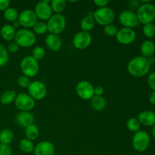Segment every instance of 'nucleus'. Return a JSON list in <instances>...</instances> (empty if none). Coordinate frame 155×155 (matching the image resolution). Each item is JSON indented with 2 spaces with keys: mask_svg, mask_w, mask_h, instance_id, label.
Masks as SVG:
<instances>
[{
  "mask_svg": "<svg viewBox=\"0 0 155 155\" xmlns=\"http://www.w3.org/2000/svg\"><path fill=\"white\" fill-rule=\"evenodd\" d=\"M139 23L144 25L152 23L155 20V7L150 2L142 3L136 12Z\"/></svg>",
  "mask_w": 155,
  "mask_h": 155,
  "instance_id": "nucleus-3",
  "label": "nucleus"
},
{
  "mask_svg": "<svg viewBox=\"0 0 155 155\" xmlns=\"http://www.w3.org/2000/svg\"><path fill=\"white\" fill-rule=\"evenodd\" d=\"M9 60V54L7 48L0 44V68L5 66Z\"/></svg>",
  "mask_w": 155,
  "mask_h": 155,
  "instance_id": "nucleus-32",
  "label": "nucleus"
},
{
  "mask_svg": "<svg viewBox=\"0 0 155 155\" xmlns=\"http://www.w3.org/2000/svg\"><path fill=\"white\" fill-rule=\"evenodd\" d=\"M151 68L148 58L143 56H137L133 58L127 64V71L132 76L136 77H142L148 74Z\"/></svg>",
  "mask_w": 155,
  "mask_h": 155,
  "instance_id": "nucleus-1",
  "label": "nucleus"
},
{
  "mask_svg": "<svg viewBox=\"0 0 155 155\" xmlns=\"http://www.w3.org/2000/svg\"><path fill=\"white\" fill-rule=\"evenodd\" d=\"M148 84L149 87L155 92V72H152L148 77Z\"/></svg>",
  "mask_w": 155,
  "mask_h": 155,
  "instance_id": "nucleus-38",
  "label": "nucleus"
},
{
  "mask_svg": "<svg viewBox=\"0 0 155 155\" xmlns=\"http://www.w3.org/2000/svg\"><path fill=\"white\" fill-rule=\"evenodd\" d=\"M154 7H155V2H154Z\"/></svg>",
  "mask_w": 155,
  "mask_h": 155,
  "instance_id": "nucleus-48",
  "label": "nucleus"
},
{
  "mask_svg": "<svg viewBox=\"0 0 155 155\" xmlns=\"http://www.w3.org/2000/svg\"><path fill=\"white\" fill-rule=\"evenodd\" d=\"M29 95L36 101H39L45 98L47 95V88L42 82L35 80L31 82L28 87Z\"/></svg>",
  "mask_w": 155,
  "mask_h": 155,
  "instance_id": "nucleus-10",
  "label": "nucleus"
},
{
  "mask_svg": "<svg viewBox=\"0 0 155 155\" xmlns=\"http://www.w3.org/2000/svg\"><path fill=\"white\" fill-rule=\"evenodd\" d=\"M3 15H4V18H5L6 21L13 23L15 21H18V16H19V14H18V12L17 11V9L12 7L8 8L5 11H4V14Z\"/></svg>",
  "mask_w": 155,
  "mask_h": 155,
  "instance_id": "nucleus-29",
  "label": "nucleus"
},
{
  "mask_svg": "<svg viewBox=\"0 0 155 155\" xmlns=\"http://www.w3.org/2000/svg\"><path fill=\"white\" fill-rule=\"evenodd\" d=\"M92 16L97 24L104 27L112 24V22L114 21L115 14L110 8L104 7L98 8L93 12Z\"/></svg>",
  "mask_w": 155,
  "mask_h": 155,
  "instance_id": "nucleus-4",
  "label": "nucleus"
},
{
  "mask_svg": "<svg viewBox=\"0 0 155 155\" xmlns=\"http://www.w3.org/2000/svg\"><path fill=\"white\" fill-rule=\"evenodd\" d=\"M148 62H149L150 65L153 64H155V58L153 57V56L148 58Z\"/></svg>",
  "mask_w": 155,
  "mask_h": 155,
  "instance_id": "nucleus-44",
  "label": "nucleus"
},
{
  "mask_svg": "<svg viewBox=\"0 0 155 155\" xmlns=\"http://www.w3.org/2000/svg\"><path fill=\"white\" fill-rule=\"evenodd\" d=\"M47 29L51 34L58 35L64 30L67 21L61 14H54L47 21Z\"/></svg>",
  "mask_w": 155,
  "mask_h": 155,
  "instance_id": "nucleus-5",
  "label": "nucleus"
},
{
  "mask_svg": "<svg viewBox=\"0 0 155 155\" xmlns=\"http://www.w3.org/2000/svg\"><path fill=\"white\" fill-rule=\"evenodd\" d=\"M14 139V133L9 129L2 130L0 133V143L4 145H9Z\"/></svg>",
  "mask_w": 155,
  "mask_h": 155,
  "instance_id": "nucleus-27",
  "label": "nucleus"
},
{
  "mask_svg": "<svg viewBox=\"0 0 155 155\" xmlns=\"http://www.w3.org/2000/svg\"><path fill=\"white\" fill-rule=\"evenodd\" d=\"M140 51L142 56L148 58L151 57L155 52V44L151 40H145L140 46Z\"/></svg>",
  "mask_w": 155,
  "mask_h": 155,
  "instance_id": "nucleus-20",
  "label": "nucleus"
},
{
  "mask_svg": "<svg viewBox=\"0 0 155 155\" xmlns=\"http://www.w3.org/2000/svg\"><path fill=\"white\" fill-rule=\"evenodd\" d=\"M34 12L38 19L41 21H48L52 16L53 13L49 2L48 1L39 2L35 6Z\"/></svg>",
  "mask_w": 155,
  "mask_h": 155,
  "instance_id": "nucleus-14",
  "label": "nucleus"
},
{
  "mask_svg": "<svg viewBox=\"0 0 155 155\" xmlns=\"http://www.w3.org/2000/svg\"><path fill=\"white\" fill-rule=\"evenodd\" d=\"M16 121L18 125L26 128L33 124L34 115L30 111H21L16 116Z\"/></svg>",
  "mask_w": 155,
  "mask_h": 155,
  "instance_id": "nucleus-19",
  "label": "nucleus"
},
{
  "mask_svg": "<svg viewBox=\"0 0 155 155\" xmlns=\"http://www.w3.org/2000/svg\"><path fill=\"white\" fill-rule=\"evenodd\" d=\"M14 27V28H16V27H18L20 26V23L18 22V21H15V22H14V24L13 25H12Z\"/></svg>",
  "mask_w": 155,
  "mask_h": 155,
  "instance_id": "nucleus-45",
  "label": "nucleus"
},
{
  "mask_svg": "<svg viewBox=\"0 0 155 155\" xmlns=\"http://www.w3.org/2000/svg\"><path fill=\"white\" fill-rule=\"evenodd\" d=\"M25 135L27 139L29 140H36L39 136V130L36 125L34 124H31V125L28 126L26 127L25 129Z\"/></svg>",
  "mask_w": 155,
  "mask_h": 155,
  "instance_id": "nucleus-25",
  "label": "nucleus"
},
{
  "mask_svg": "<svg viewBox=\"0 0 155 155\" xmlns=\"http://www.w3.org/2000/svg\"><path fill=\"white\" fill-rule=\"evenodd\" d=\"M1 132H2V130H1V129H0V133H1Z\"/></svg>",
  "mask_w": 155,
  "mask_h": 155,
  "instance_id": "nucleus-47",
  "label": "nucleus"
},
{
  "mask_svg": "<svg viewBox=\"0 0 155 155\" xmlns=\"http://www.w3.org/2000/svg\"><path fill=\"white\" fill-rule=\"evenodd\" d=\"M136 33L133 29L124 28L118 30L117 34L116 36L117 41L122 45H130L133 43L136 39Z\"/></svg>",
  "mask_w": 155,
  "mask_h": 155,
  "instance_id": "nucleus-15",
  "label": "nucleus"
},
{
  "mask_svg": "<svg viewBox=\"0 0 155 155\" xmlns=\"http://www.w3.org/2000/svg\"><path fill=\"white\" fill-rule=\"evenodd\" d=\"M92 36L88 32L80 31L76 33L73 39V45L76 48L80 50L88 48L92 43Z\"/></svg>",
  "mask_w": 155,
  "mask_h": 155,
  "instance_id": "nucleus-12",
  "label": "nucleus"
},
{
  "mask_svg": "<svg viewBox=\"0 0 155 155\" xmlns=\"http://www.w3.org/2000/svg\"><path fill=\"white\" fill-rule=\"evenodd\" d=\"M45 50L41 46H36L32 51V57L34 58L36 61H40L45 57Z\"/></svg>",
  "mask_w": 155,
  "mask_h": 155,
  "instance_id": "nucleus-34",
  "label": "nucleus"
},
{
  "mask_svg": "<svg viewBox=\"0 0 155 155\" xmlns=\"http://www.w3.org/2000/svg\"><path fill=\"white\" fill-rule=\"evenodd\" d=\"M106 99L103 96H95L94 95L91 98V107L96 111L103 110L106 107Z\"/></svg>",
  "mask_w": 155,
  "mask_h": 155,
  "instance_id": "nucleus-23",
  "label": "nucleus"
},
{
  "mask_svg": "<svg viewBox=\"0 0 155 155\" xmlns=\"http://www.w3.org/2000/svg\"><path fill=\"white\" fill-rule=\"evenodd\" d=\"M7 50L10 53H16L19 50V45L15 42H10L8 44V45Z\"/></svg>",
  "mask_w": 155,
  "mask_h": 155,
  "instance_id": "nucleus-39",
  "label": "nucleus"
},
{
  "mask_svg": "<svg viewBox=\"0 0 155 155\" xmlns=\"http://www.w3.org/2000/svg\"><path fill=\"white\" fill-rule=\"evenodd\" d=\"M144 35L148 39H151L155 36V25L153 23L145 24L142 29Z\"/></svg>",
  "mask_w": 155,
  "mask_h": 155,
  "instance_id": "nucleus-31",
  "label": "nucleus"
},
{
  "mask_svg": "<svg viewBox=\"0 0 155 155\" xmlns=\"http://www.w3.org/2000/svg\"><path fill=\"white\" fill-rule=\"evenodd\" d=\"M154 155H155V153H154Z\"/></svg>",
  "mask_w": 155,
  "mask_h": 155,
  "instance_id": "nucleus-49",
  "label": "nucleus"
},
{
  "mask_svg": "<svg viewBox=\"0 0 155 155\" xmlns=\"http://www.w3.org/2000/svg\"><path fill=\"white\" fill-rule=\"evenodd\" d=\"M151 133H152L153 137H154V139H155V125L153 126V127H152V130H151Z\"/></svg>",
  "mask_w": 155,
  "mask_h": 155,
  "instance_id": "nucleus-46",
  "label": "nucleus"
},
{
  "mask_svg": "<svg viewBox=\"0 0 155 155\" xmlns=\"http://www.w3.org/2000/svg\"><path fill=\"white\" fill-rule=\"evenodd\" d=\"M20 67L24 75L29 78L37 75L39 70V62L31 55L24 57L21 60Z\"/></svg>",
  "mask_w": 155,
  "mask_h": 155,
  "instance_id": "nucleus-7",
  "label": "nucleus"
},
{
  "mask_svg": "<svg viewBox=\"0 0 155 155\" xmlns=\"http://www.w3.org/2000/svg\"><path fill=\"white\" fill-rule=\"evenodd\" d=\"M137 119L141 125L145 127H153L155 125V113L151 110H143L139 113Z\"/></svg>",
  "mask_w": 155,
  "mask_h": 155,
  "instance_id": "nucleus-17",
  "label": "nucleus"
},
{
  "mask_svg": "<svg viewBox=\"0 0 155 155\" xmlns=\"http://www.w3.org/2000/svg\"><path fill=\"white\" fill-rule=\"evenodd\" d=\"M37 19L34 11L25 9L19 14L18 21L20 23V25L25 27V29H28L34 27L37 23Z\"/></svg>",
  "mask_w": 155,
  "mask_h": 155,
  "instance_id": "nucleus-11",
  "label": "nucleus"
},
{
  "mask_svg": "<svg viewBox=\"0 0 155 155\" xmlns=\"http://www.w3.org/2000/svg\"><path fill=\"white\" fill-rule=\"evenodd\" d=\"M10 4L9 0H0V11H5L8 8L10 7Z\"/></svg>",
  "mask_w": 155,
  "mask_h": 155,
  "instance_id": "nucleus-40",
  "label": "nucleus"
},
{
  "mask_svg": "<svg viewBox=\"0 0 155 155\" xmlns=\"http://www.w3.org/2000/svg\"><path fill=\"white\" fill-rule=\"evenodd\" d=\"M55 148L54 145L48 141H43L35 146L34 153L35 155H54Z\"/></svg>",
  "mask_w": 155,
  "mask_h": 155,
  "instance_id": "nucleus-16",
  "label": "nucleus"
},
{
  "mask_svg": "<svg viewBox=\"0 0 155 155\" xmlns=\"http://www.w3.org/2000/svg\"><path fill=\"white\" fill-rule=\"evenodd\" d=\"M17 97V93L14 90H8L3 92L0 96V101L2 104L8 105L12 104L15 101Z\"/></svg>",
  "mask_w": 155,
  "mask_h": 155,
  "instance_id": "nucleus-24",
  "label": "nucleus"
},
{
  "mask_svg": "<svg viewBox=\"0 0 155 155\" xmlns=\"http://www.w3.org/2000/svg\"><path fill=\"white\" fill-rule=\"evenodd\" d=\"M93 13L88 14V15L85 16L83 19L81 20L80 22V27L82 29V31L84 32H89L94 28L95 24V21L94 20L93 16H92Z\"/></svg>",
  "mask_w": 155,
  "mask_h": 155,
  "instance_id": "nucleus-22",
  "label": "nucleus"
},
{
  "mask_svg": "<svg viewBox=\"0 0 155 155\" xmlns=\"http://www.w3.org/2000/svg\"><path fill=\"white\" fill-rule=\"evenodd\" d=\"M93 2L98 8H104L107 7V5L109 3V1L108 0H94Z\"/></svg>",
  "mask_w": 155,
  "mask_h": 155,
  "instance_id": "nucleus-41",
  "label": "nucleus"
},
{
  "mask_svg": "<svg viewBox=\"0 0 155 155\" xmlns=\"http://www.w3.org/2000/svg\"><path fill=\"white\" fill-rule=\"evenodd\" d=\"M30 83H31V82H30V78H29L28 77H26V76L22 75L21 76V77H18V84L19 85L20 87L24 88V89H26V88L28 89Z\"/></svg>",
  "mask_w": 155,
  "mask_h": 155,
  "instance_id": "nucleus-36",
  "label": "nucleus"
},
{
  "mask_svg": "<svg viewBox=\"0 0 155 155\" xmlns=\"http://www.w3.org/2000/svg\"><path fill=\"white\" fill-rule=\"evenodd\" d=\"M33 28V33L35 34L38 35H43L48 31L47 29V24L43 21H37L36 24L34 25Z\"/></svg>",
  "mask_w": 155,
  "mask_h": 155,
  "instance_id": "nucleus-33",
  "label": "nucleus"
},
{
  "mask_svg": "<svg viewBox=\"0 0 155 155\" xmlns=\"http://www.w3.org/2000/svg\"><path fill=\"white\" fill-rule=\"evenodd\" d=\"M17 108L21 111H30L36 105L35 100L27 93H18L15 101Z\"/></svg>",
  "mask_w": 155,
  "mask_h": 155,
  "instance_id": "nucleus-8",
  "label": "nucleus"
},
{
  "mask_svg": "<svg viewBox=\"0 0 155 155\" xmlns=\"http://www.w3.org/2000/svg\"><path fill=\"white\" fill-rule=\"evenodd\" d=\"M0 155H12V151L8 145L0 143Z\"/></svg>",
  "mask_w": 155,
  "mask_h": 155,
  "instance_id": "nucleus-37",
  "label": "nucleus"
},
{
  "mask_svg": "<svg viewBox=\"0 0 155 155\" xmlns=\"http://www.w3.org/2000/svg\"><path fill=\"white\" fill-rule=\"evenodd\" d=\"M151 143V138L146 131L139 130L135 133L132 140L133 147L138 152L146 151Z\"/></svg>",
  "mask_w": 155,
  "mask_h": 155,
  "instance_id": "nucleus-6",
  "label": "nucleus"
},
{
  "mask_svg": "<svg viewBox=\"0 0 155 155\" xmlns=\"http://www.w3.org/2000/svg\"><path fill=\"white\" fill-rule=\"evenodd\" d=\"M45 42L46 46L53 51H57L61 48L62 40L58 35L49 33L45 37Z\"/></svg>",
  "mask_w": 155,
  "mask_h": 155,
  "instance_id": "nucleus-18",
  "label": "nucleus"
},
{
  "mask_svg": "<svg viewBox=\"0 0 155 155\" xmlns=\"http://www.w3.org/2000/svg\"><path fill=\"white\" fill-rule=\"evenodd\" d=\"M19 148L21 151L24 153H32L33 152L35 148V145L33 141L29 140L27 138L22 139L19 142Z\"/></svg>",
  "mask_w": 155,
  "mask_h": 155,
  "instance_id": "nucleus-26",
  "label": "nucleus"
},
{
  "mask_svg": "<svg viewBox=\"0 0 155 155\" xmlns=\"http://www.w3.org/2000/svg\"><path fill=\"white\" fill-rule=\"evenodd\" d=\"M2 38L5 41H12L15 39L16 30L11 24H5L0 30Z\"/></svg>",
  "mask_w": 155,
  "mask_h": 155,
  "instance_id": "nucleus-21",
  "label": "nucleus"
},
{
  "mask_svg": "<svg viewBox=\"0 0 155 155\" xmlns=\"http://www.w3.org/2000/svg\"><path fill=\"white\" fill-rule=\"evenodd\" d=\"M148 101L153 105H155V92H151L148 96Z\"/></svg>",
  "mask_w": 155,
  "mask_h": 155,
  "instance_id": "nucleus-43",
  "label": "nucleus"
},
{
  "mask_svg": "<svg viewBox=\"0 0 155 155\" xmlns=\"http://www.w3.org/2000/svg\"></svg>",
  "mask_w": 155,
  "mask_h": 155,
  "instance_id": "nucleus-50",
  "label": "nucleus"
},
{
  "mask_svg": "<svg viewBox=\"0 0 155 155\" xmlns=\"http://www.w3.org/2000/svg\"><path fill=\"white\" fill-rule=\"evenodd\" d=\"M103 94H104L103 87L100 86L94 87V95H95V96H102Z\"/></svg>",
  "mask_w": 155,
  "mask_h": 155,
  "instance_id": "nucleus-42",
  "label": "nucleus"
},
{
  "mask_svg": "<svg viewBox=\"0 0 155 155\" xmlns=\"http://www.w3.org/2000/svg\"><path fill=\"white\" fill-rule=\"evenodd\" d=\"M127 127L130 131L136 133V132L140 130L141 124L140 123H139V121L138 120L137 118L132 117V118H130V119L127 120Z\"/></svg>",
  "mask_w": 155,
  "mask_h": 155,
  "instance_id": "nucleus-30",
  "label": "nucleus"
},
{
  "mask_svg": "<svg viewBox=\"0 0 155 155\" xmlns=\"http://www.w3.org/2000/svg\"><path fill=\"white\" fill-rule=\"evenodd\" d=\"M120 23L126 28H134L139 24L136 12L132 10H124L120 12L118 17Z\"/></svg>",
  "mask_w": 155,
  "mask_h": 155,
  "instance_id": "nucleus-9",
  "label": "nucleus"
},
{
  "mask_svg": "<svg viewBox=\"0 0 155 155\" xmlns=\"http://www.w3.org/2000/svg\"><path fill=\"white\" fill-rule=\"evenodd\" d=\"M76 92L80 98L83 100H91L94 96V86L89 81L82 80L77 83Z\"/></svg>",
  "mask_w": 155,
  "mask_h": 155,
  "instance_id": "nucleus-13",
  "label": "nucleus"
},
{
  "mask_svg": "<svg viewBox=\"0 0 155 155\" xmlns=\"http://www.w3.org/2000/svg\"><path fill=\"white\" fill-rule=\"evenodd\" d=\"M118 30H119L117 29V27L112 24L104 27V33L108 36H116Z\"/></svg>",
  "mask_w": 155,
  "mask_h": 155,
  "instance_id": "nucleus-35",
  "label": "nucleus"
},
{
  "mask_svg": "<svg viewBox=\"0 0 155 155\" xmlns=\"http://www.w3.org/2000/svg\"><path fill=\"white\" fill-rule=\"evenodd\" d=\"M52 12L55 14H61L65 9L67 6V2L65 0H52L50 2Z\"/></svg>",
  "mask_w": 155,
  "mask_h": 155,
  "instance_id": "nucleus-28",
  "label": "nucleus"
},
{
  "mask_svg": "<svg viewBox=\"0 0 155 155\" xmlns=\"http://www.w3.org/2000/svg\"><path fill=\"white\" fill-rule=\"evenodd\" d=\"M14 42H16L19 47L29 48L36 43V36L33 30L29 29H21L16 31Z\"/></svg>",
  "mask_w": 155,
  "mask_h": 155,
  "instance_id": "nucleus-2",
  "label": "nucleus"
}]
</instances>
